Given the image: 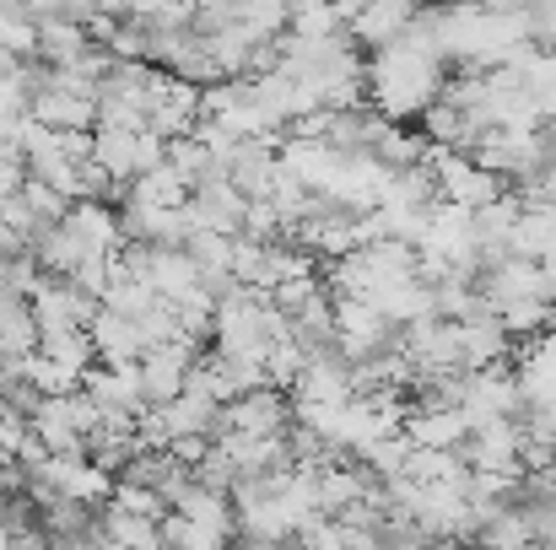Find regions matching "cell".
Masks as SVG:
<instances>
[{
	"mask_svg": "<svg viewBox=\"0 0 556 550\" xmlns=\"http://www.w3.org/2000/svg\"><path fill=\"white\" fill-rule=\"evenodd\" d=\"M416 5H421V0H363V5L352 11V27H346V33H352V43H357L363 54H372V49L405 38Z\"/></svg>",
	"mask_w": 556,
	"mask_h": 550,
	"instance_id": "obj_4",
	"label": "cell"
},
{
	"mask_svg": "<svg viewBox=\"0 0 556 550\" xmlns=\"http://www.w3.org/2000/svg\"><path fill=\"white\" fill-rule=\"evenodd\" d=\"M38 357H49V362L71 367L76 378H81L87 367L98 362V351H92V335H87L81 324H60V330H38Z\"/></svg>",
	"mask_w": 556,
	"mask_h": 550,
	"instance_id": "obj_10",
	"label": "cell"
},
{
	"mask_svg": "<svg viewBox=\"0 0 556 550\" xmlns=\"http://www.w3.org/2000/svg\"><path fill=\"white\" fill-rule=\"evenodd\" d=\"M443 76H448V65H443L427 43L394 38V43L372 49L368 60H363V98H368V108H378L383 119L410 125V119L443 92Z\"/></svg>",
	"mask_w": 556,
	"mask_h": 550,
	"instance_id": "obj_1",
	"label": "cell"
},
{
	"mask_svg": "<svg viewBox=\"0 0 556 550\" xmlns=\"http://www.w3.org/2000/svg\"><path fill=\"white\" fill-rule=\"evenodd\" d=\"M81 243H87V254H114V248H125V232H119V205L114 200H71L65 205V216H60Z\"/></svg>",
	"mask_w": 556,
	"mask_h": 550,
	"instance_id": "obj_6",
	"label": "cell"
},
{
	"mask_svg": "<svg viewBox=\"0 0 556 550\" xmlns=\"http://www.w3.org/2000/svg\"><path fill=\"white\" fill-rule=\"evenodd\" d=\"M330 314H336V351L346 362H368L400 341V324H389L368 297H336Z\"/></svg>",
	"mask_w": 556,
	"mask_h": 550,
	"instance_id": "obj_2",
	"label": "cell"
},
{
	"mask_svg": "<svg viewBox=\"0 0 556 550\" xmlns=\"http://www.w3.org/2000/svg\"><path fill=\"white\" fill-rule=\"evenodd\" d=\"M552 243H556V205H519L514 232H508V248L525 254V259H541Z\"/></svg>",
	"mask_w": 556,
	"mask_h": 550,
	"instance_id": "obj_11",
	"label": "cell"
},
{
	"mask_svg": "<svg viewBox=\"0 0 556 550\" xmlns=\"http://www.w3.org/2000/svg\"><path fill=\"white\" fill-rule=\"evenodd\" d=\"M92 33L81 22H65V16H38V38H33V60L43 65H76L81 54H92Z\"/></svg>",
	"mask_w": 556,
	"mask_h": 550,
	"instance_id": "obj_8",
	"label": "cell"
},
{
	"mask_svg": "<svg viewBox=\"0 0 556 550\" xmlns=\"http://www.w3.org/2000/svg\"><path fill=\"white\" fill-rule=\"evenodd\" d=\"M27 308L38 319V330H60V324H92L98 297L76 281V276H38V286L27 292Z\"/></svg>",
	"mask_w": 556,
	"mask_h": 550,
	"instance_id": "obj_3",
	"label": "cell"
},
{
	"mask_svg": "<svg viewBox=\"0 0 556 550\" xmlns=\"http://www.w3.org/2000/svg\"><path fill=\"white\" fill-rule=\"evenodd\" d=\"M81 394L98 405V410H130V415H141V405H147V394H141V372L136 362H92L81 372Z\"/></svg>",
	"mask_w": 556,
	"mask_h": 550,
	"instance_id": "obj_5",
	"label": "cell"
},
{
	"mask_svg": "<svg viewBox=\"0 0 556 550\" xmlns=\"http://www.w3.org/2000/svg\"><path fill=\"white\" fill-rule=\"evenodd\" d=\"M16 194H22V200H27V205H33V210H38L43 221H60V216H65V205H71V200H65V194H60L54 183L38 179V174H27V183H22Z\"/></svg>",
	"mask_w": 556,
	"mask_h": 550,
	"instance_id": "obj_12",
	"label": "cell"
},
{
	"mask_svg": "<svg viewBox=\"0 0 556 550\" xmlns=\"http://www.w3.org/2000/svg\"><path fill=\"white\" fill-rule=\"evenodd\" d=\"M136 136L141 130H114V125H92V163L109 174V179L119 183V194H125V183L136 179Z\"/></svg>",
	"mask_w": 556,
	"mask_h": 550,
	"instance_id": "obj_9",
	"label": "cell"
},
{
	"mask_svg": "<svg viewBox=\"0 0 556 550\" xmlns=\"http://www.w3.org/2000/svg\"><path fill=\"white\" fill-rule=\"evenodd\" d=\"M87 335H92V351H98V362H109V367L141 362V351H147V341H141V324H136L130 314H119V308H103V303H98V314H92Z\"/></svg>",
	"mask_w": 556,
	"mask_h": 550,
	"instance_id": "obj_7",
	"label": "cell"
}]
</instances>
